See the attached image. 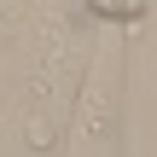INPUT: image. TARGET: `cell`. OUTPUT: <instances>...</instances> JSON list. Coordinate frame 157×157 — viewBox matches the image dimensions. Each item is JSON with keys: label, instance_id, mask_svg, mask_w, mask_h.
Returning a JSON list of instances; mask_svg holds the SVG:
<instances>
[{"label": "cell", "instance_id": "obj_1", "mask_svg": "<svg viewBox=\"0 0 157 157\" xmlns=\"http://www.w3.org/2000/svg\"><path fill=\"white\" fill-rule=\"evenodd\" d=\"M99 23H111V29H122V23H140L146 12H151V0H82Z\"/></svg>", "mask_w": 157, "mask_h": 157}, {"label": "cell", "instance_id": "obj_2", "mask_svg": "<svg viewBox=\"0 0 157 157\" xmlns=\"http://www.w3.org/2000/svg\"><path fill=\"white\" fill-rule=\"evenodd\" d=\"M0 41H12V17L6 12H0Z\"/></svg>", "mask_w": 157, "mask_h": 157}]
</instances>
